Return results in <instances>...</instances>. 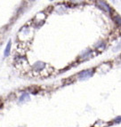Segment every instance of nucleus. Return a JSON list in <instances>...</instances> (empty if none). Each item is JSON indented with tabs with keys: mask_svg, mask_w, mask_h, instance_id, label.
I'll return each instance as SVG.
<instances>
[{
	"mask_svg": "<svg viewBox=\"0 0 121 127\" xmlns=\"http://www.w3.org/2000/svg\"><path fill=\"white\" fill-rule=\"evenodd\" d=\"M93 73H94V69H85L83 70V71H81L80 73H79L78 75V77H79V80L83 81V80H86V79L90 78L91 76H93Z\"/></svg>",
	"mask_w": 121,
	"mask_h": 127,
	"instance_id": "nucleus-1",
	"label": "nucleus"
},
{
	"mask_svg": "<svg viewBox=\"0 0 121 127\" xmlns=\"http://www.w3.org/2000/svg\"><path fill=\"white\" fill-rule=\"evenodd\" d=\"M95 4H96V5H97V7L102 9L104 12H106V13H111V8L105 1H103V0H95Z\"/></svg>",
	"mask_w": 121,
	"mask_h": 127,
	"instance_id": "nucleus-2",
	"label": "nucleus"
},
{
	"mask_svg": "<svg viewBox=\"0 0 121 127\" xmlns=\"http://www.w3.org/2000/svg\"><path fill=\"white\" fill-rule=\"evenodd\" d=\"M45 63L43 62H37L36 63L33 65V69L34 71H38V72H41L44 68H45Z\"/></svg>",
	"mask_w": 121,
	"mask_h": 127,
	"instance_id": "nucleus-3",
	"label": "nucleus"
},
{
	"mask_svg": "<svg viewBox=\"0 0 121 127\" xmlns=\"http://www.w3.org/2000/svg\"><path fill=\"white\" fill-rule=\"evenodd\" d=\"M92 55H93V51L87 50L85 53H83V54L80 56V60L81 61H85V60L89 59V58H92Z\"/></svg>",
	"mask_w": 121,
	"mask_h": 127,
	"instance_id": "nucleus-4",
	"label": "nucleus"
},
{
	"mask_svg": "<svg viewBox=\"0 0 121 127\" xmlns=\"http://www.w3.org/2000/svg\"><path fill=\"white\" fill-rule=\"evenodd\" d=\"M11 45H12V41L9 40V41H8V43H7L6 46H5V49H4V57H7V56H9V54H10Z\"/></svg>",
	"mask_w": 121,
	"mask_h": 127,
	"instance_id": "nucleus-5",
	"label": "nucleus"
},
{
	"mask_svg": "<svg viewBox=\"0 0 121 127\" xmlns=\"http://www.w3.org/2000/svg\"><path fill=\"white\" fill-rule=\"evenodd\" d=\"M112 19H113V21L116 22L117 25H119L121 27V16H119L118 13H113Z\"/></svg>",
	"mask_w": 121,
	"mask_h": 127,
	"instance_id": "nucleus-6",
	"label": "nucleus"
},
{
	"mask_svg": "<svg viewBox=\"0 0 121 127\" xmlns=\"http://www.w3.org/2000/svg\"><path fill=\"white\" fill-rule=\"evenodd\" d=\"M30 100V94L28 93H23L21 94V96L20 97L19 99V101L20 102H24V101H27V100Z\"/></svg>",
	"mask_w": 121,
	"mask_h": 127,
	"instance_id": "nucleus-7",
	"label": "nucleus"
},
{
	"mask_svg": "<svg viewBox=\"0 0 121 127\" xmlns=\"http://www.w3.org/2000/svg\"><path fill=\"white\" fill-rule=\"evenodd\" d=\"M70 2L73 4H81L89 2V0H70Z\"/></svg>",
	"mask_w": 121,
	"mask_h": 127,
	"instance_id": "nucleus-8",
	"label": "nucleus"
},
{
	"mask_svg": "<svg viewBox=\"0 0 121 127\" xmlns=\"http://www.w3.org/2000/svg\"><path fill=\"white\" fill-rule=\"evenodd\" d=\"M115 123H121V117H118L114 119Z\"/></svg>",
	"mask_w": 121,
	"mask_h": 127,
	"instance_id": "nucleus-9",
	"label": "nucleus"
},
{
	"mask_svg": "<svg viewBox=\"0 0 121 127\" xmlns=\"http://www.w3.org/2000/svg\"><path fill=\"white\" fill-rule=\"evenodd\" d=\"M120 47H121V42H120V44H119V45H118L117 48H116V49H119V48H120Z\"/></svg>",
	"mask_w": 121,
	"mask_h": 127,
	"instance_id": "nucleus-10",
	"label": "nucleus"
},
{
	"mask_svg": "<svg viewBox=\"0 0 121 127\" xmlns=\"http://www.w3.org/2000/svg\"><path fill=\"white\" fill-rule=\"evenodd\" d=\"M30 1H34V0H30Z\"/></svg>",
	"mask_w": 121,
	"mask_h": 127,
	"instance_id": "nucleus-11",
	"label": "nucleus"
},
{
	"mask_svg": "<svg viewBox=\"0 0 121 127\" xmlns=\"http://www.w3.org/2000/svg\"><path fill=\"white\" fill-rule=\"evenodd\" d=\"M51 1H53V0H51Z\"/></svg>",
	"mask_w": 121,
	"mask_h": 127,
	"instance_id": "nucleus-12",
	"label": "nucleus"
}]
</instances>
